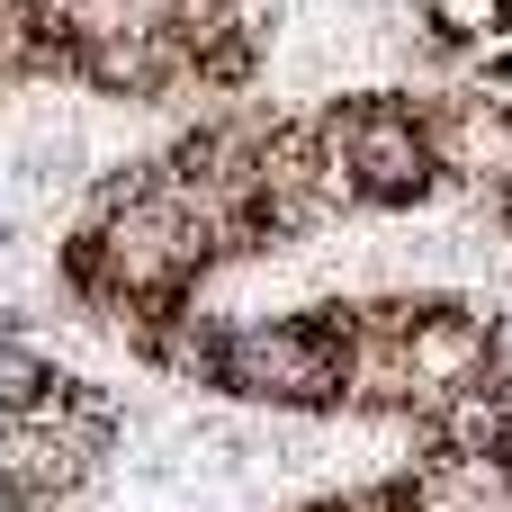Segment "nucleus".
<instances>
[{"label": "nucleus", "instance_id": "5", "mask_svg": "<svg viewBox=\"0 0 512 512\" xmlns=\"http://www.w3.org/2000/svg\"><path fill=\"white\" fill-rule=\"evenodd\" d=\"M414 9H423V27H432L441 45H486V36L504 27L512 0H414Z\"/></svg>", "mask_w": 512, "mask_h": 512}, {"label": "nucleus", "instance_id": "6", "mask_svg": "<svg viewBox=\"0 0 512 512\" xmlns=\"http://www.w3.org/2000/svg\"><path fill=\"white\" fill-rule=\"evenodd\" d=\"M477 54H486V63H495V72H504V81H512V9H504V27H495V36L477 45Z\"/></svg>", "mask_w": 512, "mask_h": 512}, {"label": "nucleus", "instance_id": "1", "mask_svg": "<svg viewBox=\"0 0 512 512\" xmlns=\"http://www.w3.org/2000/svg\"><path fill=\"white\" fill-rule=\"evenodd\" d=\"M315 126H324V144L351 162L360 198H378V207H414V198L441 180L432 108H414V99H351V108H324Z\"/></svg>", "mask_w": 512, "mask_h": 512}, {"label": "nucleus", "instance_id": "2", "mask_svg": "<svg viewBox=\"0 0 512 512\" xmlns=\"http://www.w3.org/2000/svg\"><path fill=\"white\" fill-rule=\"evenodd\" d=\"M405 360H414V378H423V414H432L450 387L486 378V360H495V324H486L477 306H441V297H423V315H414V333H405Z\"/></svg>", "mask_w": 512, "mask_h": 512}, {"label": "nucleus", "instance_id": "4", "mask_svg": "<svg viewBox=\"0 0 512 512\" xmlns=\"http://www.w3.org/2000/svg\"><path fill=\"white\" fill-rule=\"evenodd\" d=\"M63 387H72L63 369H45V360H36L27 342H9V333H0V414H9V423H27V414H45V405H54Z\"/></svg>", "mask_w": 512, "mask_h": 512}, {"label": "nucleus", "instance_id": "3", "mask_svg": "<svg viewBox=\"0 0 512 512\" xmlns=\"http://www.w3.org/2000/svg\"><path fill=\"white\" fill-rule=\"evenodd\" d=\"M432 432L450 441V450H477V459H504L512 450V387L486 369V378H468V387H450L441 405H432Z\"/></svg>", "mask_w": 512, "mask_h": 512}, {"label": "nucleus", "instance_id": "7", "mask_svg": "<svg viewBox=\"0 0 512 512\" xmlns=\"http://www.w3.org/2000/svg\"><path fill=\"white\" fill-rule=\"evenodd\" d=\"M0 243H9V225H0Z\"/></svg>", "mask_w": 512, "mask_h": 512}]
</instances>
